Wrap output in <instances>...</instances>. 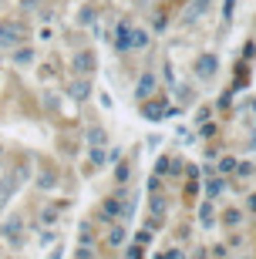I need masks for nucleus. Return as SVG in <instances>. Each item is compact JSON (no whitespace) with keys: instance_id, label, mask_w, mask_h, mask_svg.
<instances>
[{"instance_id":"1","label":"nucleus","mask_w":256,"mask_h":259,"mask_svg":"<svg viewBox=\"0 0 256 259\" xmlns=\"http://www.w3.org/2000/svg\"><path fill=\"white\" fill-rule=\"evenodd\" d=\"M24 40H27V24H20V20H0V51L20 48Z\"/></svg>"},{"instance_id":"2","label":"nucleus","mask_w":256,"mask_h":259,"mask_svg":"<svg viewBox=\"0 0 256 259\" xmlns=\"http://www.w3.org/2000/svg\"><path fill=\"white\" fill-rule=\"evenodd\" d=\"M95 64H98V58H95V51H78L75 58H71V71H75L78 77H88L91 71H95Z\"/></svg>"},{"instance_id":"3","label":"nucleus","mask_w":256,"mask_h":259,"mask_svg":"<svg viewBox=\"0 0 256 259\" xmlns=\"http://www.w3.org/2000/svg\"><path fill=\"white\" fill-rule=\"evenodd\" d=\"M91 95V81L88 77H75V81H67V98H75V101H88Z\"/></svg>"},{"instance_id":"4","label":"nucleus","mask_w":256,"mask_h":259,"mask_svg":"<svg viewBox=\"0 0 256 259\" xmlns=\"http://www.w3.org/2000/svg\"><path fill=\"white\" fill-rule=\"evenodd\" d=\"M132 24L125 20V24H118V30H115V48L118 51H132Z\"/></svg>"},{"instance_id":"5","label":"nucleus","mask_w":256,"mask_h":259,"mask_svg":"<svg viewBox=\"0 0 256 259\" xmlns=\"http://www.w3.org/2000/svg\"><path fill=\"white\" fill-rule=\"evenodd\" d=\"M216 67H219L216 54H199V61H196V74H199V77H212V74H216Z\"/></svg>"},{"instance_id":"6","label":"nucleus","mask_w":256,"mask_h":259,"mask_svg":"<svg viewBox=\"0 0 256 259\" xmlns=\"http://www.w3.org/2000/svg\"><path fill=\"white\" fill-rule=\"evenodd\" d=\"M142 115L152 118V121H162L165 115H172V108H165L162 101H152V98H149V105H142Z\"/></svg>"},{"instance_id":"7","label":"nucleus","mask_w":256,"mask_h":259,"mask_svg":"<svg viewBox=\"0 0 256 259\" xmlns=\"http://www.w3.org/2000/svg\"><path fill=\"white\" fill-rule=\"evenodd\" d=\"M152 91H155V74H149V71H145V74L138 77V84H135V98H142V101H145Z\"/></svg>"},{"instance_id":"8","label":"nucleus","mask_w":256,"mask_h":259,"mask_svg":"<svg viewBox=\"0 0 256 259\" xmlns=\"http://www.w3.org/2000/svg\"><path fill=\"white\" fill-rule=\"evenodd\" d=\"M20 229H24V222H20V215H14V219L4 222V236H7L14 246H20Z\"/></svg>"},{"instance_id":"9","label":"nucleus","mask_w":256,"mask_h":259,"mask_svg":"<svg viewBox=\"0 0 256 259\" xmlns=\"http://www.w3.org/2000/svg\"><path fill=\"white\" fill-rule=\"evenodd\" d=\"M165 205H169V202L162 199V195H152V202H149V209H152V226H159V222L165 219Z\"/></svg>"},{"instance_id":"10","label":"nucleus","mask_w":256,"mask_h":259,"mask_svg":"<svg viewBox=\"0 0 256 259\" xmlns=\"http://www.w3.org/2000/svg\"><path fill=\"white\" fill-rule=\"evenodd\" d=\"M118 215H122V202H118V199H104L101 219H118Z\"/></svg>"},{"instance_id":"11","label":"nucleus","mask_w":256,"mask_h":259,"mask_svg":"<svg viewBox=\"0 0 256 259\" xmlns=\"http://www.w3.org/2000/svg\"><path fill=\"white\" fill-rule=\"evenodd\" d=\"M122 242H125V226H112V229H108V246L118 249Z\"/></svg>"},{"instance_id":"12","label":"nucleus","mask_w":256,"mask_h":259,"mask_svg":"<svg viewBox=\"0 0 256 259\" xmlns=\"http://www.w3.org/2000/svg\"><path fill=\"white\" fill-rule=\"evenodd\" d=\"M223 189H226V182H223L219 175H209V179H206V192H209V195H219Z\"/></svg>"},{"instance_id":"13","label":"nucleus","mask_w":256,"mask_h":259,"mask_svg":"<svg viewBox=\"0 0 256 259\" xmlns=\"http://www.w3.org/2000/svg\"><path fill=\"white\" fill-rule=\"evenodd\" d=\"M30 58H34V51H30V48H24V44L14 48V64H30Z\"/></svg>"},{"instance_id":"14","label":"nucleus","mask_w":256,"mask_h":259,"mask_svg":"<svg viewBox=\"0 0 256 259\" xmlns=\"http://www.w3.org/2000/svg\"><path fill=\"white\" fill-rule=\"evenodd\" d=\"M88 142H91V148H104V142H108V135H104L101 128H91V132H88Z\"/></svg>"},{"instance_id":"15","label":"nucleus","mask_w":256,"mask_h":259,"mask_svg":"<svg viewBox=\"0 0 256 259\" xmlns=\"http://www.w3.org/2000/svg\"><path fill=\"white\" fill-rule=\"evenodd\" d=\"M149 48V34L145 30H132V51H145Z\"/></svg>"},{"instance_id":"16","label":"nucleus","mask_w":256,"mask_h":259,"mask_svg":"<svg viewBox=\"0 0 256 259\" xmlns=\"http://www.w3.org/2000/svg\"><path fill=\"white\" fill-rule=\"evenodd\" d=\"M199 219L206 222V226H209V222H212V202H209V199H206V202H202V205H199Z\"/></svg>"},{"instance_id":"17","label":"nucleus","mask_w":256,"mask_h":259,"mask_svg":"<svg viewBox=\"0 0 256 259\" xmlns=\"http://www.w3.org/2000/svg\"><path fill=\"white\" fill-rule=\"evenodd\" d=\"M128 175H132V168H128V165H118V168H115V182L125 185V182H128Z\"/></svg>"},{"instance_id":"18","label":"nucleus","mask_w":256,"mask_h":259,"mask_svg":"<svg viewBox=\"0 0 256 259\" xmlns=\"http://www.w3.org/2000/svg\"><path fill=\"white\" fill-rule=\"evenodd\" d=\"M38 185H41V189H54V185H57L54 172H44V175H41V179H38Z\"/></svg>"},{"instance_id":"19","label":"nucleus","mask_w":256,"mask_h":259,"mask_svg":"<svg viewBox=\"0 0 256 259\" xmlns=\"http://www.w3.org/2000/svg\"><path fill=\"white\" fill-rule=\"evenodd\" d=\"M233 168H236V158H233V155L219 158V172H233Z\"/></svg>"},{"instance_id":"20","label":"nucleus","mask_w":256,"mask_h":259,"mask_svg":"<svg viewBox=\"0 0 256 259\" xmlns=\"http://www.w3.org/2000/svg\"><path fill=\"white\" fill-rule=\"evenodd\" d=\"M88 158H91V165H104V148H91Z\"/></svg>"},{"instance_id":"21","label":"nucleus","mask_w":256,"mask_h":259,"mask_svg":"<svg viewBox=\"0 0 256 259\" xmlns=\"http://www.w3.org/2000/svg\"><path fill=\"white\" fill-rule=\"evenodd\" d=\"M226 222H229V226H239V222H243V212H239V209H229L226 212Z\"/></svg>"},{"instance_id":"22","label":"nucleus","mask_w":256,"mask_h":259,"mask_svg":"<svg viewBox=\"0 0 256 259\" xmlns=\"http://www.w3.org/2000/svg\"><path fill=\"white\" fill-rule=\"evenodd\" d=\"M135 239H138V246H145V242H152V232H149V229H142L138 236H135Z\"/></svg>"},{"instance_id":"23","label":"nucleus","mask_w":256,"mask_h":259,"mask_svg":"<svg viewBox=\"0 0 256 259\" xmlns=\"http://www.w3.org/2000/svg\"><path fill=\"white\" fill-rule=\"evenodd\" d=\"M236 168H239V175H243V179H246V175H249V172H253V165H249V162H243V165H236Z\"/></svg>"},{"instance_id":"24","label":"nucleus","mask_w":256,"mask_h":259,"mask_svg":"<svg viewBox=\"0 0 256 259\" xmlns=\"http://www.w3.org/2000/svg\"><path fill=\"white\" fill-rule=\"evenodd\" d=\"M128 259H142V246H132V249H128Z\"/></svg>"},{"instance_id":"25","label":"nucleus","mask_w":256,"mask_h":259,"mask_svg":"<svg viewBox=\"0 0 256 259\" xmlns=\"http://www.w3.org/2000/svg\"><path fill=\"white\" fill-rule=\"evenodd\" d=\"M162 259H186V256H182L179 249H169V252H165V256H162Z\"/></svg>"}]
</instances>
